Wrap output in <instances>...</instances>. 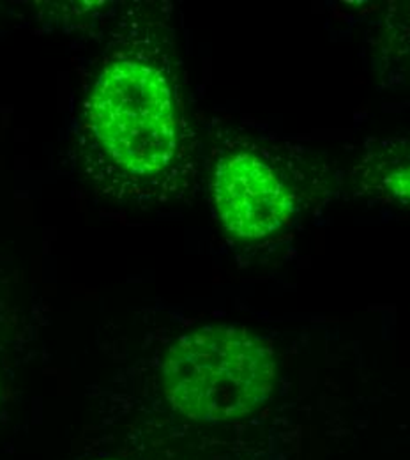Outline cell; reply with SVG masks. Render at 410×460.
<instances>
[{"label": "cell", "mask_w": 410, "mask_h": 460, "mask_svg": "<svg viewBox=\"0 0 410 460\" xmlns=\"http://www.w3.org/2000/svg\"><path fill=\"white\" fill-rule=\"evenodd\" d=\"M380 191L393 200L410 204V165H400L386 173L382 177Z\"/></svg>", "instance_id": "277c9868"}, {"label": "cell", "mask_w": 410, "mask_h": 460, "mask_svg": "<svg viewBox=\"0 0 410 460\" xmlns=\"http://www.w3.org/2000/svg\"><path fill=\"white\" fill-rule=\"evenodd\" d=\"M213 199L218 218L237 239H264L292 222L299 193L271 149L237 142L214 164Z\"/></svg>", "instance_id": "3957f363"}, {"label": "cell", "mask_w": 410, "mask_h": 460, "mask_svg": "<svg viewBox=\"0 0 410 460\" xmlns=\"http://www.w3.org/2000/svg\"><path fill=\"white\" fill-rule=\"evenodd\" d=\"M2 394H4V385H2V370H0V403H2Z\"/></svg>", "instance_id": "5b68a950"}, {"label": "cell", "mask_w": 410, "mask_h": 460, "mask_svg": "<svg viewBox=\"0 0 410 460\" xmlns=\"http://www.w3.org/2000/svg\"><path fill=\"white\" fill-rule=\"evenodd\" d=\"M76 165L103 197L169 204L195 188L198 138L186 107L174 29L127 7L92 64L74 131Z\"/></svg>", "instance_id": "6da1fadb"}, {"label": "cell", "mask_w": 410, "mask_h": 460, "mask_svg": "<svg viewBox=\"0 0 410 460\" xmlns=\"http://www.w3.org/2000/svg\"><path fill=\"white\" fill-rule=\"evenodd\" d=\"M276 359L246 328L216 324L179 337L161 363V388L186 418L220 423L251 414L275 392Z\"/></svg>", "instance_id": "7a4b0ae2"}]
</instances>
